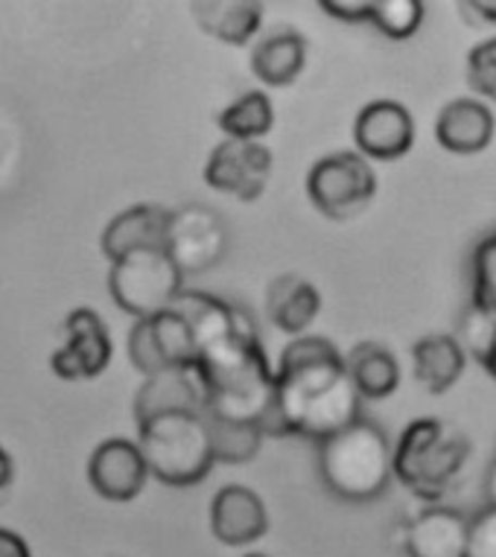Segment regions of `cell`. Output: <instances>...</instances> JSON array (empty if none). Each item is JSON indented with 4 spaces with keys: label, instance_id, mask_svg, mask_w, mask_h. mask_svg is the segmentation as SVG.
I'll use <instances>...</instances> for the list:
<instances>
[{
    "label": "cell",
    "instance_id": "83f0119b",
    "mask_svg": "<svg viewBox=\"0 0 496 557\" xmlns=\"http://www.w3.org/2000/svg\"><path fill=\"white\" fill-rule=\"evenodd\" d=\"M470 274H473V301L470 304L496 312V234L476 246Z\"/></svg>",
    "mask_w": 496,
    "mask_h": 557
},
{
    "label": "cell",
    "instance_id": "4dcf8cb0",
    "mask_svg": "<svg viewBox=\"0 0 496 557\" xmlns=\"http://www.w3.org/2000/svg\"><path fill=\"white\" fill-rule=\"evenodd\" d=\"M464 557H496V508H485L470 520Z\"/></svg>",
    "mask_w": 496,
    "mask_h": 557
},
{
    "label": "cell",
    "instance_id": "d590c367",
    "mask_svg": "<svg viewBox=\"0 0 496 557\" xmlns=\"http://www.w3.org/2000/svg\"><path fill=\"white\" fill-rule=\"evenodd\" d=\"M485 496H487V508H496V461L487 467V473H485Z\"/></svg>",
    "mask_w": 496,
    "mask_h": 557
},
{
    "label": "cell",
    "instance_id": "8d00e7d4",
    "mask_svg": "<svg viewBox=\"0 0 496 557\" xmlns=\"http://www.w3.org/2000/svg\"><path fill=\"white\" fill-rule=\"evenodd\" d=\"M485 368H487V374L496 376V345H494V350H491V357H487Z\"/></svg>",
    "mask_w": 496,
    "mask_h": 557
},
{
    "label": "cell",
    "instance_id": "f1b7e54d",
    "mask_svg": "<svg viewBox=\"0 0 496 557\" xmlns=\"http://www.w3.org/2000/svg\"><path fill=\"white\" fill-rule=\"evenodd\" d=\"M461 338H464L461 347H470V354L485 366L496 345V312L470 304L464 319H461Z\"/></svg>",
    "mask_w": 496,
    "mask_h": 557
},
{
    "label": "cell",
    "instance_id": "cb8c5ba5",
    "mask_svg": "<svg viewBox=\"0 0 496 557\" xmlns=\"http://www.w3.org/2000/svg\"><path fill=\"white\" fill-rule=\"evenodd\" d=\"M216 123L231 140H260L275 126V106L263 91H246L220 111Z\"/></svg>",
    "mask_w": 496,
    "mask_h": 557
},
{
    "label": "cell",
    "instance_id": "5b68a950",
    "mask_svg": "<svg viewBox=\"0 0 496 557\" xmlns=\"http://www.w3.org/2000/svg\"><path fill=\"white\" fill-rule=\"evenodd\" d=\"M140 449L147 458L149 473L170 487L199 484L216 465L211 430L204 414L196 411H170L152 421L138 423Z\"/></svg>",
    "mask_w": 496,
    "mask_h": 557
},
{
    "label": "cell",
    "instance_id": "4316f807",
    "mask_svg": "<svg viewBox=\"0 0 496 557\" xmlns=\"http://www.w3.org/2000/svg\"><path fill=\"white\" fill-rule=\"evenodd\" d=\"M423 10L421 0H374V10H371V24L388 38H412L423 24Z\"/></svg>",
    "mask_w": 496,
    "mask_h": 557
},
{
    "label": "cell",
    "instance_id": "74e56055",
    "mask_svg": "<svg viewBox=\"0 0 496 557\" xmlns=\"http://www.w3.org/2000/svg\"><path fill=\"white\" fill-rule=\"evenodd\" d=\"M246 557H266V555H246Z\"/></svg>",
    "mask_w": 496,
    "mask_h": 557
},
{
    "label": "cell",
    "instance_id": "44dd1931",
    "mask_svg": "<svg viewBox=\"0 0 496 557\" xmlns=\"http://www.w3.org/2000/svg\"><path fill=\"white\" fill-rule=\"evenodd\" d=\"M190 10L208 36L234 47L248 45L263 24V7L255 0H196Z\"/></svg>",
    "mask_w": 496,
    "mask_h": 557
},
{
    "label": "cell",
    "instance_id": "6da1fadb",
    "mask_svg": "<svg viewBox=\"0 0 496 557\" xmlns=\"http://www.w3.org/2000/svg\"><path fill=\"white\" fill-rule=\"evenodd\" d=\"M275 385V409L263 423L266 435H301L322 444L359 421L362 394L331 338H293L281 354Z\"/></svg>",
    "mask_w": 496,
    "mask_h": 557
},
{
    "label": "cell",
    "instance_id": "e0dca14e",
    "mask_svg": "<svg viewBox=\"0 0 496 557\" xmlns=\"http://www.w3.org/2000/svg\"><path fill=\"white\" fill-rule=\"evenodd\" d=\"M470 520L456 508H430L421 511L404 534L409 557H464L468 552Z\"/></svg>",
    "mask_w": 496,
    "mask_h": 557
},
{
    "label": "cell",
    "instance_id": "7c38bea8",
    "mask_svg": "<svg viewBox=\"0 0 496 557\" xmlns=\"http://www.w3.org/2000/svg\"><path fill=\"white\" fill-rule=\"evenodd\" d=\"M359 156L368 161H397L414 144V120L406 106L395 100L368 102L354 123Z\"/></svg>",
    "mask_w": 496,
    "mask_h": 557
},
{
    "label": "cell",
    "instance_id": "30bf717a",
    "mask_svg": "<svg viewBox=\"0 0 496 557\" xmlns=\"http://www.w3.org/2000/svg\"><path fill=\"white\" fill-rule=\"evenodd\" d=\"M67 342L50 357V368L62 380H94L111 362V336L94 310H74L65 319Z\"/></svg>",
    "mask_w": 496,
    "mask_h": 557
},
{
    "label": "cell",
    "instance_id": "8992f818",
    "mask_svg": "<svg viewBox=\"0 0 496 557\" xmlns=\"http://www.w3.org/2000/svg\"><path fill=\"white\" fill-rule=\"evenodd\" d=\"M184 274L166 248L135 251L111 263L109 293L120 310L129 312L138 321L156 319L161 312L173 310L178 295L184 293Z\"/></svg>",
    "mask_w": 496,
    "mask_h": 557
},
{
    "label": "cell",
    "instance_id": "603a6c76",
    "mask_svg": "<svg viewBox=\"0 0 496 557\" xmlns=\"http://www.w3.org/2000/svg\"><path fill=\"white\" fill-rule=\"evenodd\" d=\"M357 392L368 400H386L400 385V366L395 354L380 342H359L345 359Z\"/></svg>",
    "mask_w": 496,
    "mask_h": 557
},
{
    "label": "cell",
    "instance_id": "ffe728a7",
    "mask_svg": "<svg viewBox=\"0 0 496 557\" xmlns=\"http://www.w3.org/2000/svg\"><path fill=\"white\" fill-rule=\"evenodd\" d=\"M307 64V38L295 29H275L251 50V71L272 88L293 85Z\"/></svg>",
    "mask_w": 496,
    "mask_h": 557
},
{
    "label": "cell",
    "instance_id": "d6986e66",
    "mask_svg": "<svg viewBox=\"0 0 496 557\" xmlns=\"http://www.w3.org/2000/svg\"><path fill=\"white\" fill-rule=\"evenodd\" d=\"M322 310V295L301 274H277L266 289V312L277 330L301 336Z\"/></svg>",
    "mask_w": 496,
    "mask_h": 557
},
{
    "label": "cell",
    "instance_id": "277c9868",
    "mask_svg": "<svg viewBox=\"0 0 496 557\" xmlns=\"http://www.w3.org/2000/svg\"><path fill=\"white\" fill-rule=\"evenodd\" d=\"M470 458V438L442 418H418L395 447V475L426 503L442 499Z\"/></svg>",
    "mask_w": 496,
    "mask_h": 557
},
{
    "label": "cell",
    "instance_id": "3957f363",
    "mask_svg": "<svg viewBox=\"0 0 496 557\" xmlns=\"http://www.w3.org/2000/svg\"><path fill=\"white\" fill-rule=\"evenodd\" d=\"M319 475L342 503H374L395 475V453L377 423H350L319 444Z\"/></svg>",
    "mask_w": 496,
    "mask_h": 557
},
{
    "label": "cell",
    "instance_id": "d6a6232c",
    "mask_svg": "<svg viewBox=\"0 0 496 557\" xmlns=\"http://www.w3.org/2000/svg\"><path fill=\"white\" fill-rule=\"evenodd\" d=\"M0 557H33L27 540L10 529H0Z\"/></svg>",
    "mask_w": 496,
    "mask_h": 557
},
{
    "label": "cell",
    "instance_id": "7402d4cb",
    "mask_svg": "<svg viewBox=\"0 0 496 557\" xmlns=\"http://www.w3.org/2000/svg\"><path fill=\"white\" fill-rule=\"evenodd\" d=\"M412 362L418 383L430 394H444L459 383L468 357H464V347H461L459 338L426 336L414 342Z\"/></svg>",
    "mask_w": 496,
    "mask_h": 557
},
{
    "label": "cell",
    "instance_id": "d4e9b609",
    "mask_svg": "<svg viewBox=\"0 0 496 557\" xmlns=\"http://www.w3.org/2000/svg\"><path fill=\"white\" fill-rule=\"evenodd\" d=\"M204 421H208V430H211L216 465H248L251 458L258 456L260 447H263V438H266V432L258 423L225 421V418H213V414H204Z\"/></svg>",
    "mask_w": 496,
    "mask_h": 557
},
{
    "label": "cell",
    "instance_id": "ba28073f",
    "mask_svg": "<svg viewBox=\"0 0 496 557\" xmlns=\"http://www.w3.org/2000/svg\"><path fill=\"white\" fill-rule=\"evenodd\" d=\"M166 255L173 257L182 274L211 272L228 255V228L216 211L204 205H184L170 211Z\"/></svg>",
    "mask_w": 496,
    "mask_h": 557
},
{
    "label": "cell",
    "instance_id": "4fadbf2b",
    "mask_svg": "<svg viewBox=\"0 0 496 557\" xmlns=\"http://www.w3.org/2000/svg\"><path fill=\"white\" fill-rule=\"evenodd\" d=\"M173 310L194 330L199 357H202V350L220 345L225 338L239 336V333H258V324L246 307L222 301L208 293H182L178 301L173 304Z\"/></svg>",
    "mask_w": 496,
    "mask_h": 557
},
{
    "label": "cell",
    "instance_id": "ac0fdd59",
    "mask_svg": "<svg viewBox=\"0 0 496 557\" xmlns=\"http://www.w3.org/2000/svg\"><path fill=\"white\" fill-rule=\"evenodd\" d=\"M494 114L479 100H452L435 120V137L452 156H476L494 140Z\"/></svg>",
    "mask_w": 496,
    "mask_h": 557
},
{
    "label": "cell",
    "instance_id": "7a4b0ae2",
    "mask_svg": "<svg viewBox=\"0 0 496 557\" xmlns=\"http://www.w3.org/2000/svg\"><path fill=\"white\" fill-rule=\"evenodd\" d=\"M196 371L204 385V414L263 426L275 409V371H269L260 333H239L202 350Z\"/></svg>",
    "mask_w": 496,
    "mask_h": 557
},
{
    "label": "cell",
    "instance_id": "5bb4252c",
    "mask_svg": "<svg viewBox=\"0 0 496 557\" xmlns=\"http://www.w3.org/2000/svg\"><path fill=\"white\" fill-rule=\"evenodd\" d=\"M266 505L246 484H225L211 503V531L225 546H248L266 534Z\"/></svg>",
    "mask_w": 496,
    "mask_h": 557
},
{
    "label": "cell",
    "instance_id": "1f68e13d",
    "mask_svg": "<svg viewBox=\"0 0 496 557\" xmlns=\"http://www.w3.org/2000/svg\"><path fill=\"white\" fill-rule=\"evenodd\" d=\"M371 10H374V0H324L322 3V12L345 24L371 21Z\"/></svg>",
    "mask_w": 496,
    "mask_h": 557
},
{
    "label": "cell",
    "instance_id": "9a60e30c",
    "mask_svg": "<svg viewBox=\"0 0 496 557\" xmlns=\"http://www.w3.org/2000/svg\"><path fill=\"white\" fill-rule=\"evenodd\" d=\"M204 385L196 368H170L156 376H147L135 397V418L147 423L170 411H196L204 414Z\"/></svg>",
    "mask_w": 496,
    "mask_h": 557
},
{
    "label": "cell",
    "instance_id": "9c48e42d",
    "mask_svg": "<svg viewBox=\"0 0 496 557\" xmlns=\"http://www.w3.org/2000/svg\"><path fill=\"white\" fill-rule=\"evenodd\" d=\"M272 175V152L260 140H231L225 137L204 164V182L213 190L239 201L263 196Z\"/></svg>",
    "mask_w": 496,
    "mask_h": 557
},
{
    "label": "cell",
    "instance_id": "2e32d148",
    "mask_svg": "<svg viewBox=\"0 0 496 557\" xmlns=\"http://www.w3.org/2000/svg\"><path fill=\"white\" fill-rule=\"evenodd\" d=\"M166 228H170V211L158 205H135L106 225L100 237L102 255L114 263L135 251L166 248Z\"/></svg>",
    "mask_w": 496,
    "mask_h": 557
},
{
    "label": "cell",
    "instance_id": "e575fe53",
    "mask_svg": "<svg viewBox=\"0 0 496 557\" xmlns=\"http://www.w3.org/2000/svg\"><path fill=\"white\" fill-rule=\"evenodd\" d=\"M12 475H15V465H12V456L7 449L0 447V491L3 487H10Z\"/></svg>",
    "mask_w": 496,
    "mask_h": 557
},
{
    "label": "cell",
    "instance_id": "8fae6325",
    "mask_svg": "<svg viewBox=\"0 0 496 557\" xmlns=\"http://www.w3.org/2000/svg\"><path fill=\"white\" fill-rule=\"evenodd\" d=\"M149 465L140 444L129 438H109L91 453L88 482L109 503H129L144 491Z\"/></svg>",
    "mask_w": 496,
    "mask_h": 557
},
{
    "label": "cell",
    "instance_id": "f546056e",
    "mask_svg": "<svg viewBox=\"0 0 496 557\" xmlns=\"http://www.w3.org/2000/svg\"><path fill=\"white\" fill-rule=\"evenodd\" d=\"M468 83L479 97L496 102V38L479 41L468 53Z\"/></svg>",
    "mask_w": 496,
    "mask_h": 557
},
{
    "label": "cell",
    "instance_id": "836d02e7",
    "mask_svg": "<svg viewBox=\"0 0 496 557\" xmlns=\"http://www.w3.org/2000/svg\"><path fill=\"white\" fill-rule=\"evenodd\" d=\"M459 10L479 15L487 24H496V0H468V3H459Z\"/></svg>",
    "mask_w": 496,
    "mask_h": 557
},
{
    "label": "cell",
    "instance_id": "484cf974",
    "mask_svg": "<svg viewBox=\"0 0 496 557\" xmlns=\"http://www.w3.org/2000/svg\"><path fill=\"white\" fill-rule=\"evenodd\" d=\"M152 338H156L158 354L166 368H196L199 362V345H196L194 330L175 310H166L156 319H147Z\"/></svg>",
    "mask_w": 496,
    "mask_h": 557
},
{
    "label": "cell",
    "instance_id": "52a82bcc",
    "mask_svg": "<svg viewBox=\"0 0 496 557\" xmlns=\"http://www.w3.org/2000/svg\"><path fill=\"white\" fill-rule=\"evenodd\" d=\"M307 196L327 220H354L377 196V175L359 152H333L313 164L307 175Z\"/></svg>",
    "mask_w": 496,
    "mask_h": 557
}]
</instances>
